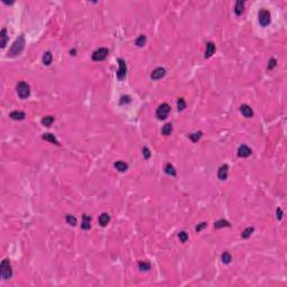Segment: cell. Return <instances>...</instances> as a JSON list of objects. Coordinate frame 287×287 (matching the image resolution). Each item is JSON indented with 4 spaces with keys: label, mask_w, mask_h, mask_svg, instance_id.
Listing matches in <instances>:
<instances>
[{
    "label": "cell",
    "mask_w": 287,
    "mask_h": 287,
    "mask_svg": "<svg viewBox=\"0 0 287 287\" xmlns=\"http://www.w3.org/2000/svg\"><path fill=\"white\" fill-rule=\"evenodd\" d=\"M24 47H25V38H24L23 35H20V36L14 42L13 45H11L9 52H8V56H9V57H14V56L19 55V54L23 52Z\"/></svg>",
    "instance_id": "cell-1"
},
{
    "label": "cell",
    "mask_w": 287,
    "mask_h": 287,
    "mask_svg": "<svg viewBox=\"0 0 287 287\" xmlns=\"http://www.w3.org/2000/svg\"><path fill=\"white\" fill-rule=\"evenodd\" d=\"M0 275L2 279H10L13 276V269L9 259H3L0 265Z\"/></svg>",
    "instance_id": "cell-2"
},
{
    "label": "cell",
    "mask_w": 287,
    "mask_h": 287,
    "mask_svg": "<svg viewBox=\"0 0 287 287\" xmlns=\"http://www.w3.org/2000/svg\"><path fill=\"white\" fill-rule=\"evenodd\" d=\"M17 93L20 99H27L31 94V88L26 82H19L17 85Z\"/></svg>",
    "instance_id": "cell-3"
},
{
    "label": "cell",
    "mask_w": 287,
    "mask_h": 287,
    "mask_svg": "<svg viewBox=\"0 0 287 287\" xmlns=\"http://www.w3.org/2000/svg\"><path fill=\"white\" fill-rule=\"evenodd\" d=\"M170 105L163 103V105H159L157 108V110H156V117H157L159 120H165L167 118V116H168V113H170Z\"/></svg>",
    "instance_id": "cell-4"
},
{
    "label": "cell",
    "mask_w": 287,
    "mask_h": 287,
    "mask_svg": "<svg viewBox=\"0 0 287 287\" xmlns=\"http://www.w3.org/2000/svg\"><path fill=\"white\" fill-rule=\"evenodd\" d=\"M109 54V50L105 48V47H100L96 51H94L92 54V59L96 61V62H100V61H103V59H107V56Z\"/></svg>",
    "instance_id": "cell-5"
},
{
    "label": "cell",
    "mask_w": 287,
    "mask_h": 287,
    "mask_svg": "<svg viewBox=\"0 0 287 287\" xmlns=\"http://www.w3.org/2000/svg\"><path fill=\"white\" fill-rule=\"evenodd\" d=\"M258 18H259V24L262 27L268 26L269 24H270V20H272V19H270V13L266 9L260 10L259 14H258Z\"/></svg>",
    "instance_id": "cell-6"
},
{
    "label": "cell",
    "mask_w": 287,
    "mask_h": 287,
    "mask_svg": "<svg viewBox=\"0 0 287 287\" xmlns=\"http://www.w3.org/2000/svg\"><path fill=\"white\" fill-rule=\"evenodd\" d=\"M118 64H119V68L117 71V77L119 80H124L127 75V65L122 59H118Z\"/></svg>",
    "instance_id": "cell-7"
},
{
    "label": "cell",
    "mask_w": 287,
    "mask_h": 287,
    "mask_svg": "<svg viewBox=\"0 0 287 287\" xmlns=\"http://www.w3.org/2000/svg\"><path fill=\"white\" fill-rule=\"evenodd\" d=\"M251 149L248 147L247 145H241L239 148H238V156L239 157H242V158H246V157H249L250 155H251Z\"/></svg>",
    "instance_id": "cell-8"
},
{
    "label": "cell",
    "mask_w": 287,
    "mask_h": 287,
    "mask_svg": "<svg viewBox=\"0 0 287 287\" xmlns=\"http://www.w3.org/2000/svg\"><path fill=\"white\" fill-rule=\"evenodd\" d=\"M165 74H166V70H165V68H155L154 71L151 72L150 77L153 79V80H159V79H162V77H163Z\"/></svg>",
    "instance_id": "cell-9"
},
{
    "label": "cell",
    "mask_w": 287,
    "mask_h": 287,
    "mask_svg": "<svg viewBox=\"0 0 287 287\" xmlns=\"http://www.w3.org/2000/svg\"><path fill=\"white\" fill-rule=\"evenodd\" d=\"M228 172H229V166L228 165H222V166L220 167L219 170H218V177H219V179H221V181H225L227 179V177H228Z\"/></svg>",
    "instance_id": "cell-10"
},
{
    "label": "cell",
    "mask_w": 287,
    "mask_h": 287,
    "mask_svg": "<svg viewBox=\"0 0 287 287\" xmlns=\"http://www.w3.org/2000/svg\"><path fill=\"white\" fill-rule=\"evenodd\" d=\"M214 52H215V45H214V43H212V42L207 43V50H205V55H204V57H205V59H209V57H211V56L214 54Z\"/></svg>",
    "instance_id": "cell-11"
},
{
    "label": "cell",
    "mask_w": 287,
    "mask_h": 287,
    "mask_svg": "<svg viewBox=\"0 0 287 287\" xmlns=\"http://www.w3.org/2000/svg\"><path fill=\"white\" fill-rule=\"evenodd\" d=\"M240 111H241V113L244 114L246 118H251L253 116L252 109L250 108L248 105H241V107H240Z\"/></svg>",
    "instance_id": "cell-12"
},
{
    "label": "cell",
    "mask_w": 287,
    "mask_h": 287,
    "mask_svg": "<svg viewBox=\"0 0 287 287\" xmlns=\"http://www.w3.org/2000/svg\"><path fill=\"white\" fill-rule=\"evenodd\" d=\"M0 39H1V42H0L1 48H5L7 45V42H8V34H7V31L5 28H2L1 31H0Z\"/></svg>",
    "instance_id": "cell-13"
},
{
    "label": "cell",
    "mask_w": 287,
    "mask_h": 287,
    "mask_svg": "<svg viewBox=\"0 0 287 287\" xmlns=\"http://www.w3.org/2000/svg\"><path fill=\"white\" fill-rule=\"evenodd\" d=\"M109 222H110V215H109L108 213L103 212L101 215L99 216V224L101 225V227H105Z\"/></svg>",
    "instance_id": "cell-14"
},
{
    "label": "cell",
    "mask_w": 287,
    "mask_h": 287,
    "mask_svg": "<svg viewBox=\"0 0 287 287\" xmlns=\"http://www.w3.org/2000/svg\"><path fill=\"white\" fill-rule=\"evenodd\" d=\"M9 117L11 118V119H14V120H23V119H25L26 114H25V112H23V111H13V112H10Z\"/></svg>",
    "instance_id": "cell-15"
},
{
    "label": "cell",
    "mask_w": 287,
    "mask_h": 287,
    "mask_svg": "<svg viewBox=\"0 0 287 287\" xmlns=\"http://www.w3.org/2000/svg\"><path fill=\"white\" fill-rule=\"evenodd\" d=\"M114 167L117 168V170H119L121 173H124V172H126V170H128V164L122 161H118L114 163Z\"/></svg>",
    "instance_id": "cell-16"
},
{
    "label": "cell",
    "mask_w": 287,
    "mask_h": 287,
    "mask_svg": "<svg viewBox=\"0 0 287 287\" xmlns=\"http://www.w3.org/2000/svg\"><path fill=\"white\" fill-rule=\"evenodd\" d=\"M81 228L83 230H89L91 228V218L87 214L83 215V221H82V224H81Z\"/></svg>",
    "instance_id": "cell-17"
},
{
    "label": "cell",
    "mask_w": 287,
    "mask_h": 287,
    "mask_svg": "<svg viewBox=\"0 0 287 287\" xmlns=\"http://www.w3.org/2000/svg\"><path fill=\"white\" fill-rule=\"evenodd\" d=\"M244 2L242 0H238L236 2V7H235V13L236 15L240 16L241 14L244 13Z\"/></svg>",
    "instance_id": "cell-18"
},
{
    "label": "cell",
    "mask_w": 287,
    "mask_h": 287,
    "mask_svg": "<svg viewBox=\"0 0 287 287\" xmlns=\"http://www.w3.org/2000/svg\"><path fill=\"white\" fill-rule=\"evenodd\" d=\"M42 138L44 139V140H47V141L52 142V144H55V145H59V140L56 139V137L54 136V135H52V133H44L43 136H42Z\"/></svg>",
    "instance_id": "cell-19"
},
{
    "label": "cell",
    "mask_w": 287,
    "mask_h": 287,
    "mask_svg": "<svg viewBox=\"0 0 287 287\" xmlns=\"http://www.w3.org/2000/svg\"><path fill=\"white\" fill-rule=\"evenodd\" d=\"M230 225L231 224H230L229 221H227V220H224V219H221V220H218V221L214 223V229H221V228H224V227L229 228Z\"/></svg>",
    "instance_id": "cell-20"
},
{
    "label": "cell",
    "mask_w": 287,
    "mask_h": 287,
    "mask_svg": "<svg viewBox=\"0 0 287 287\" xmlns=\"http://www.w3.org/2000/svg\"><path fill=\"white\" fill-rule=\"evenodd\" d=\"M52 61H53V55H52V53L51 52H45L44 53V55H43V63H44V65H51V63H52Z\"/></svg>",
    "instance_id": "cell-21"
},
{
    "label": "cell",
    "mask_w": 287,
    "mask_h": 287,
    "mask_svg": "<svg viewBox=\"0 0 287 287\" xmlns=\"http://www.w3.org/2000/svg\"><path fill=\"white\" fill-rule=\"evenodd\" d=\"M172 131H173V125L172 124H166L163 127V129H162V133H163L164 136H170V133H172Z\"/></svg>",
    "instance_id": "cell-22"
},
{
    "label": "cell",
    "mask_w": 287,
    "mask_h": 287,
    "mask_svg": "<svg viewBox=\"0 0 287 287\" xmlns=\"http://www.w3.org/2000/svg\"><path fill=\"white\" fill-rule=\"evenodd\" d=\"M54 120H55V118L53 117V116H47V117L42 119V124L45 127H51V125L54 122Z\"/></svg>",
    "instance_id": "cell-23"
},
{
    "label": "cell",
    "mask_w": 287,
    "mask_h": 287,
    "mask_svg": "<svg viewBox=\"0 0 287 287\" xmlns=\"http://www.w3.org/2000/svg\"><path fill=\"white\" fill-rule=\"evenodd\" d=\"M165 173H166L167 175L176 176V170L174 168V166L172 164H166V166H165Z\"/></svg>",
    "instance_id": "cell-24"
},
{
    "label": "cell",
    "mask_w": 287,
    "mask_h": 287,
    "mask_svg": "<svg viewBox=\"0 0 287 287\" xmlns=\"http://www.w3.org/2000/svg\"><path fill=\"white\" fill-rule=\"evenodd\" d=\"M253 231H255V229H253L252 227H248V228L244 229V231L241 233V238H244V239H248L250 236L252 235Z\"/></svg>",
    "instance_id": "cell-25"
},
{
    "label": "cell",
    "mask_w": 287,
    "mask_h": 287,
    "mask_svg": "<svg viewBox=\"0 0 287 287\" xmlns=\"http://www.w3.org/2000/svg\"><path fill=\"white\" fill-rule=\"evenodd\" d=\"M221 259H222L223 264H230L232 260V256L230 255V253L228 252V251H224V252L222 253V256H221Z\"/></svg>",
    "instance_id": "cell-26"
},
{
    "label": "cell",
    "mask_w": 287,
    "mask_h": 287,
    "mask_svg": "<svg viewBox=\"0 0 287 287\" xmlns=\"http://www.w3.org/2000/svg\"><path fill=\"white\" fill-rule=\"evenodd\" d=\"M202 137V131H198V133H190L188 135V138L191 139L193 142H196L200 140V138Z\"/></svg>",
    "instance_id": "cell-27"
},
{
    "label": "cell",
    "mask_w": 287,
    "mask_h": 287,
    "mask_svg": "<svg viewBox=\"0 0 287 287\" xmlns=\"http://www.w3.org/2000/svg\"><path fill=\"white\" fill-rule=\"evenodd\" d=\"M146 40H147V38H146L145 35H139V37L137 38L135 43L138 47H142L146 44Z\"/></svg>",
    "instance_id": "cell-28"
},
{
    "label": "cell",
    "mask_w": 287,
    "mask_h": 287,
    "mask_svg": "<svg viewBox=\"0 0 287 287\" xmlns=\"http://www.w3.org/2000/svg\"><path fill=\"white\" fill-rule=\"evenodd\" d=\"M185 108H186L185 100L183 99V98H179V99L177 100V109H178V111H183Z\"/></svg>",
    "instance_id": "cell-29"
},
{
    "label": "cell",
    "mask_w": 287,
    "mask_h": 287,
    "mask_svg": "<svg viewBox=\"0 0 287 287\" xmlns=\"http://www.w3.org/2000/svg\"><path fill=\"white\" fill-rule=\"evenodd\" d=\"M138 266H139V269L140 270H149L150 269V264L149 262H147V261H140L138 264Z\"/></svg>",
    "instance_id": "cell-30"
},
{
    "label": "cell",
    "mask_w": 287,
    "mask_h": 287,
    "mask_svg": "<svg viewBox=\"0 0 287 287\" xmlns=\"http://www.w3.org/2000/svg\"><path fill=\"white\" fill-rule=\"evenodd\" d=\"M66 222L68 223L70 225H75L76 224V218L73 215H71V214H68V215H66Z\"/></svg>",
    "instance_id": "cell-31"
},
{
    "label": "cell",
    "mask_w": 287,
    "mask_h": 287,
    "mask_svg": "<svg viewBox=\"0 0 287 287\" xmlns=\"http://www.w3.org/2000/svg\"><path fill=\"white\" fill-rule=\"evenodd\" d=\"M178 238H179V240H181V242H186L187 241V239H188V235L186 233L185 231H181L178 233Z\"/></svg>",
    "instance_id": "cell-32"
},
{
    "label": "cell",
    "mask_w": 287,
    "mask_h": 287,
    "mask_svg": "<svg viewBox=\"0 0 287 287\" xmlns=\"http://www.w3.org/2000/svg\"><path fill=\"white\" fill-rule=\"evenodd\" d=\"M142 155H144V158H145V159H148V158L150 157V155H151L150 154V150H149L147 147H144V148H142Z\"/></svg>",
    "instance_id": "cell-33"
},
{
    "label": "cell",
    "mask_w": 287,
    "mask_h": 287,
    "mask_svg": "<svg viewBox=\"0 0 287 287\" xmlns=\"http://www.w3.org/2000/svg\"><path fill=\"white\" fill-rule=\"evenodd\" d=\"M277 65V61L275 59H270V61H269V64H268V70H273V68H275Z\"/></svg>",
    "instance_id": "cell-34"
},
{
    "label": "cell",
    "mask_w": 287,
    "mask_h": 287,
    "mask_svg": "<svg viewBox=\"0 0 287 287\" xmlns=\"http://www.w3.org/2000/svg\"><path fill=\"white\" fill-rule=\"evenodd\" d=\"M205 227H207V222H202V223H200L198 227H196V229H195V230H196L198 232H200L201 230H202V229H204Z\"/></svg>",
    "instance_id": "cell-35"
},
{
    "label": "cell",
    "mask_w": 287,
    "mask_h": 287,
    "mask_svg": "<svg viewBox=\"0 0 287 287\" xmlns=\"http://www.w3.org/2000/svg\"><path fill=\"white\" fill-rule=\"evenodd\" d=\"M130 102V96H122L121 98V101H120V103L121 105H124V103H129Z\"/></svg>",
    "instance_id": "cell-36"
},
{
    "label": "cell",
    "mask_w": 287,
    "mask_h": 287,
    "mask_svg": "<svg viewBox=\"0 0 287 287\" xmlns=\"http://www.w3.org/2000/svg\"><path fill=\"white\" fill-rule=\"evenodd\" d=\"M276 214H277V219L278 220H281V218H283V211H281V209H279V207H278L277 211H276Z\"/></svg>",
    "instance_id": "cell-37"
},
{
    "label": "cell",
    "mask_w": 287,
    "mask_h": 287,
    "mask_svg": "<svg viewBox=\"0 0 287 287\" xmlns=\"http://www.w3.org/2000/svg\"><path fill=\"white\" fill-rule=\"evenodd\" d=\"M70 53H71V55H75V51H74V50H73V51H71V52H70Z\"/></svg>",
    "instance_id": "cell-38"
}]
</instances>
